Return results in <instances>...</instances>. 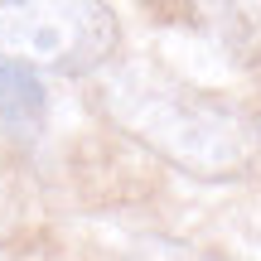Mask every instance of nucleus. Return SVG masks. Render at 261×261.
I'll list each match as a JSON object with an SVG mask.
<instances>
[{
    "instance_id": "obj_1",
    "label": "nucleus",
    "mask_w": 261,
    "mask_h": 261,
    "mask_svg": "<svg viewBox=\"0 0 261 261\" xmlns=\"http://www.w3.org/2000/svg\"><path fill=\"white\" fill-rule=\"evenodd\" d=\"M102 107L130 140L194 179H242L256 165V126L145 63L107 73Z\"/></svg>"
},
{
    "instance_id": "obj_2",
    "label": "nucleus",
    "mask_w": 261,
    "mask_h": 261,
    "mask_svg": "<svg viewBox=\"0 0 261 261\" xmlns=\"http://www.w3.org/2000/svg\"><path fill=\"white\" fill-rule=\"evenodd\" d=\"M121 48L107 0H0V54L48 73H97Z\"/></svg>"
},
{
    "instance_id": "obj_3",
    "label": "nucleus",
    "mask_w": 261,
    "mask_h": 261,
    "mask_svg": "<svg viewBox=\"0 0 261 261\" xmlns=\"http://www.w3.org/2000/svg\"><path fill=\"white\" fill-rule=\"evenodd\" d=\"M194 24L237 68L261 63V0H189Z\"/></svg>"
},
{
    "instance_id": "obj_4",
    "label": "nucleus",
    "mask_w": 261,
    "mask_h": 261,
    "mask_svg": "<svg viewBox=\"0 0 261 261\" xmlns=\"http://www.w3.org/2000/svg\"><path fill=\"white\" fill-rule=\"evenodd\" d=\"M39 116H44V87H39L34 68L0 54V126L24 130Z\"/></svg>"
},
{
    "instance_id": "obj_5",
    "label": "nucleus",
    "mask_w": 261,
    "mask_h": 261,
    "mask_svg": "<svg viewBox=\"0 0 261 261\" xmlns=\"http://www.w3.org/2000/svg\"><path fill=\"white\" fill-rule=\"evenodd\" d=\"M256 160H261V121H256Z\"/></svg>"
}]
</instances>
